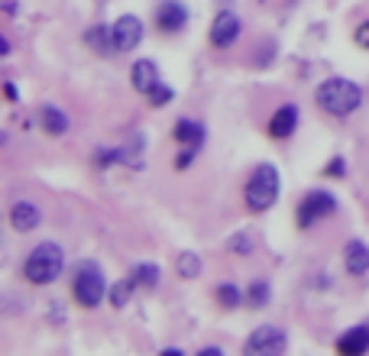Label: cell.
<instances>
[{"mask_svg": "<svg viewBox=\"0 0 369 356\" xmlns=\"http://www.w3.org/2000/svg\"><path fill=\"white\" fill-rule=\"evenodd\" d=\"M39 120H42V130L49 136H62L68 133V127H72V120H68V114L62 111V107H52V104H46L39 111Z\"/></svg>", "mask_w": 369, "mask_h": 356, "instance_id": "17", "label": "cell"}, {"mask_svg": "<svg viewBox=\"0 0 369 356\" xmlns=\"http://www.w3.org/2000/svg\"><path fill=\"white\" fill-rule=\"evenodd\" d=\"M175 269H178L182 279H198V275H201V256L192 253V249H184V253L175 259Z\"/></svg>", "mask_w": 369, "mask_h": 356, "instance_id": "19", "label": "cell"}, {"mask_svg": "<svg viewBox=\"0 0 369 356\" xmlns=\"http://www.w3.org/2000/svg\"><path fill=\"white\" fill-rule=\"evenodd\" d=\"M182 353H184V350H178V347H166L159 356H182Z\"/></svg>", "mask_w": 369, "mask_h": 356, "instance_id": "32", "label": "cell"}, {"mask_svg": "<svg viewBox=\"0 0 369 356\" xmlns=\"http://www.w3.org/2000/svg\"><path fill=\"white\" fill-rule=\"evenodd\" d=\"M330 214H337V198L330 195V191H311V195H304V201L298 204V227L308 230L314 227L318 221H324V217H330Z\"/></svg>", "mask_w": 369, "mask_h": 356, "instance_id": "6", "label": "cell"}, {"mask_svg": "<svg viewBox=\"0 0 369 356\" xmlns=\"http://www.w3.org/2000/svg\"><path fill=\"white\" fill-rule=\"evenodd\" d=\"M4 13L13 17V13H17V0H4Z\"/></svg>", "mask_w": 369, "mask_h": 356, "instance_id": "30", "label": "cell"}, {"mask_svg": "<svg viewBox=\"0 0 369 356\" xmlns=\"http://www.w3.org/2000/svg\"><path fill=\"white\" fill-rule=\"evenodd\" d=\"M146 97H149V104H152V107H166V104H172V97H175V91H172V88H168V85H162V81H159V85L152 88V91L146 94Z\"/></svg>", "mask_w": 369, "mask_h": 356, "instance_id": "24", "label": "cell"}, {"mask_svg": "<svg viewBox=\"0 0 369 356\" xmlns=\"http://www.w3.org/2000/svg\"><path fill=\"white\" fill-rule=\"evenodd\" d=\"M295 127H298V107L295 104H282L272 114V120H269V136L272 139H288L295 133Z\"/></svg>", "mask_w": 369, "mask_h": 356, "instance_id": "10", "label": "cell"}, {"mask_svg": "<svg viewBox=\"0 0 369 356\" xmlns=\"http://www.w3.org/2000/svg\"><path fill=\"white\" fill-rule=\"evenodd\" d=\"M344 266H347V272H350L353 279H360V275H366L369 272V246L363 243V240H350V243H347Z\"/></svg>", "mask_w": 369, "mask_h": 356, "instance_id": "14", "label": "cell"}, {"mask_svg": "<svg viewBox=\"0 0 369 356\" xmlns=\"http://www.w3.org/2000/svg\"><path fill=\"white\" fill-rule=\"evenodd\" d=\"M130 275L136 279V285H140V289H156L162 272H159V266H156V263H136Z\"/></svg>", "mask_w": 369, "mask_h": 356, "instance_id": "18", "label": "cell"}, {"mask_svg": "<svg viewBox=\"0 0 369 356\" xmlns=\"http://www.w3.org/2000/svg\"><path fill=\"white\" fill-rule=\"evenodd\" d=\"M84 43L88 49H94L98 55H114L117 52V43H114V26H91L88 33H84Z\"/></svg>", "mask_w": 369, "mask_h": 356, "instance_id": "16", "label": "cell"}, {"mask_svg": "<svg viewBox=\"0 0 369 356\" xmlns=\"http://www.w3.org/2000/svg\"><path fill=\"white\" fill-rule=\"evenodd\" d=\"M214 298L220 301V308H240V301H243V292L236 289L234 282H224V285H217V292H214Z\"/></svg>", "mask_w": 369, "mask_h": 356, "instance_id": "21", "label": "cell"}, {"mask_svg": "<svg viewBox=\"0 0 369 356\" xmlns=\"http://www.w3.org/2000/svg\"><path fill=\"white\" fill-rule=\"evenodd\" d=\"M288 350V337L276 324H262L246 337V353L253 356H282Z\"/></svg>", "mask_w": 369, "mask_h": 356, "instance_id": "5", "label": "cell"}, {"mask_svg": "<svg viewBox=\"0 0 369 356\" xmlns=\"http://www.w3.org/2000/svg\"><path fill=\"white\" fill-rule=\"evenodd\" d=\"M114 162H120V146H107V149L101 146V149L94 153V165H98V169H107Z\"/></svg>", "mask_w": 369, "mask_h": 356, "instance_id": "25", "label": "cell"}, {"mask_svg": "<svg viewBox=\"0 0 369 356\" xmlns=\"http://www.w3.org/2000/svg\"><path fill=\"white\" fill-rule=\"evenodd\" d=\"M172 136H175L182 146H192V149H201L204 139H208V130H204L201 120H192V117H182L175 123V130H172Z\"/></svg>", "mask_w": 369, "mask_h": 356, "instance_id": "13", "label": "cell"}, {"mask_svg": "<svg viewBox=\"0 0 369 356\" xmlns=\"http://www.w3.org/2000/svg\"><path fill=\"white\" fill-rule=\"evenodd\" d=\"M337 353L344 356L369 353V324H360V327H350L347 334H340L337 337Z\"/></svg>", "mask_w": 369, "mask_h": 356, "instance_id": "11", "label": "cell"}, {"mask_svg": "<svg viewBox=\"0 0 369 356\" xmlns=\"http://www.w3.org/2000/svg\"><path fill=\"white\" fill-rule=\"evenodd\" d=\"M4 97H7L10 104L20 101V91H17V85H13V81H4Z\"/></svg>", "mask_w": 369, "mask_h": 356, "instance_id": "29", "label": "cell"}, {"mask_svg": "<svg viewBox=\"0 0 369 356\" xmlns=\"http://www.w3.org/2000/svg\"><path fill=\"white\" fill-rule=\"evenodd\" d=\"M10 224H13V230H20V233H29V230H36L42 224V211L33 201H17L10 207Z\"/></svg>", "mask_w": 369, "mask_h": 356, "instance_id": "12", "label": "cell"}, {"mask_svg": "<svg viewBox=\"0 0 369 356\" xmlns=\"http://www.w3.org/2000/svg\"><path fill=\"white\" fill-rule=\"evenodd\" d=\"M344 169H347V159L344 156H334V159L324 165V175H330V178H344Z\"/></svg>", "mask_w": 369, "mask_h": 356, "instance_id": "26", "label": "cell"}, {"mask_svg": "<svg viewBox=\"0 0 369 356\" xmlns=\"http://www.w3.org/2000/svg\"><path fill=\"white\" fill-rule=\"evenodd\" d=\"M314 97H318V107L324 114L344 120V117H350L353 111H360L363 88L356 85V81H350V78H328V81L318 85Z\"/></svg>", "mask_w": 369, "mask_h": 356, "instance_id": "1", "label": "cell"}, {"mask_svg": "<svg viewBox=\"0 0 369 356\" xmlns=\"http://www.w3.org/2000/svg\"><path fill=\"white\" fill-rule=\"evenodd\" d=\"M156 85H159V65L152 59H140L133 65V88L140 94H149Z\"/></svg>", "mask_w": 369, "mask_h": 356, "instance_id": "15", "label": "cell"}, {"mask_svg": "<svg viewBox=\"0 0 369 356\" xmlns=\"http://www.w3.org/2000/svg\"><path fill=\"white\" fill-rule=\"evenodd\" d=\"M230 249H236L240 256H246V253H250V240H246L243 233H236V237L230 240Z\"/></svg>", "mask_w": 369, "mask_h": 356, "instance_id": "27", "label": "cell"}, {"mask_svg": "<svg viewBox=\"0 0 369 356\" xmlns=\"http://www.w3.org/2000/svg\"><path fill=\"white\" fill-rule=\"evenodd\" d=\"M136 289H140V285H136L133 275H130V279H123V282H117V285L110 289V305H114V308H123Z\"/></svg>", "mask_w": 369, "mask_h": 356, "instance_id": "22", "label": "cell"}, {"mask_svg": "<svg viewBox=\"0 0 369 356\" xmlns=\"http://www.w3.org/2000/svg\"><path fill=\"white\" fill-rule=\"evenodd\" d=\"M240 29H243V23H240L234 10H220L214 17V26H210V46L214 49H230L240 39Z\"/></svg>", "mask_w": 369, "mask_h": 356, "instance_id": "7", "label": "cell"}, {"mask_svg": "<svg viewBox=\"0 0 369 356\" xmlns=\"http://www.w3.org/2000/svg\"><path fill=\"white\" fill-rule=\"evenodd\" d=\"M114 43L117 52H130L143 43V20L133 17V13H123V17L114 23Z\"/></svg>", "mask_w": 369, "mask_h": 356, "instance_id": "8", "label": "cell"}, {"mask_svg": "<svg viewBox=\"0 0 369 356\" xmlns=\"http://www.w3.org/2000/svg\"><path fill=\"white\" fill-rule=\"evenodd\" d=\"M356 46H363V49H369V20L363 26H356Z\"/></svg>", "mask_w": 369, "mask_h": 356, "instance_id": "28", "label": "cell"}, {"mask_svg": "<svg viewBox=\"0 0 369 356\" xmlns=\"http://www.w3.org/2000/svg\"><path fill=\"white\" fill-rule=\"evenodd\" d=\"M269 298H272V289H269V282H266V279H262V282H253L250 292H246V301H250L253 308L269 305Z\"/></svg>", "mask_w": 369, "mask_h": 356, "instance_id": "23", "label": "cell"}, {"mask_svg": "<svg viewBox=\"0 0 369 356\" xmlns=\"http://www.w3.org/2000/svg\"><path fill=\"white\" fill-rule=\"evenodd\" d=\"M184 23H188V10L178 0H166L156 10V26H159L162 33H178V29H184Z\"/></svg>", "mask_w": 369, "mask_h": 356, "instance_id": "9", "label": "cell"}, {"mask_svg": "<svg viewBox=\"0 0 369 356\" xmlns=\"http://www.w3.org/2000/svg\"><path fill=\"white\" fill-rule=\"evenodd\" d=\"M201 353H204V356H224V350H220V347H204Z\"/></svg>", "mask_w": 369, "mask_h": 356, "instance_id": "31", "label": "cell"}, {"mask_svg": "<svg viewBox=\"0 0 369 356\" xmlns=\"http://www.w3.org/2000/svg\"><path fill=\"white\" fill-rule=\"evenodd\" d=\"M279 172H276V165L272 162H262V165H256L253 169V175H250V182H246V191H243V198H246V207L250 211H269L272 204L279 201Z\"/></svg>", "mask_w": 369, "mask_h": 356, "instance_id": "3", "label": "cell"}, {"mask_svg": "<svg viewBox=\"0 0 369 356\" xmlns=\"http://www.w3.org/2000/svg\"><path fill=\"white\" fill-rule=\"evenodd\" d=\"M65 269V249L59 243H39L33 253L26 256L23 275L29 285H52Z\"/></svg>", "mask_w": 369, "mask_h": 356, "instance_id": "2", "label": "cell"}, {"mask_svg": "<svg viewBox=\"0 0 369 356\" xmlns=\"http://www.w3.org/2000/svg\"><path fill=\"white\" fill-rule=\"evenodd\" d=\"M143 136H133V143H123L120 146V162L123 165H133V169H140L143 165Z\"/></svg>", "mask_w": 369, "mask_h": 356, "instance_id": "20", "label": "cell"}, {"mask_svg": "<svg viewBox=\"0 0 369 356\" xmlns=\"http://www.w3.org/2000/svg\"><path fill=\"white\" fill-rule=\"evenodd\" d=\"M104 292H107V279H104V269L91 259L75 266V282H72V295L81 308H98L104 301Z\"/></svg>", "mask_w": 369, "mask_h": 356, "instance_id": "4", "label": "cell"}]
</instances>
